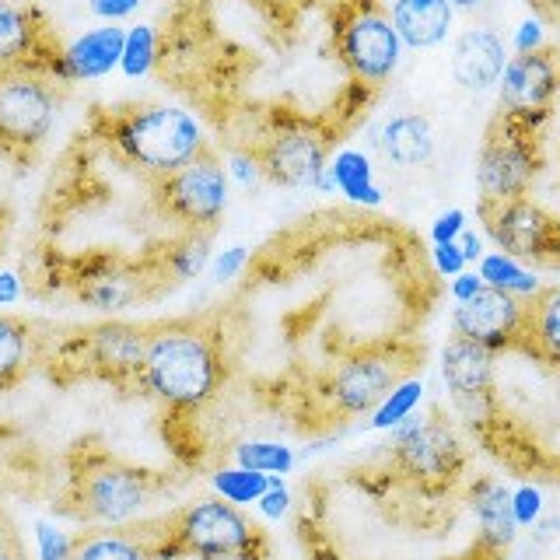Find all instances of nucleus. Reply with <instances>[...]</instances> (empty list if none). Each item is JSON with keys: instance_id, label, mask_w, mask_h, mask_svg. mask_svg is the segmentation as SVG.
Instances as JSON below:
<instances>
[{"instance_id": "bb28decb", "label": "nucleus", "mask_w": 560, "mask_h": 560, "mask_svg": "<svg viewBox=\"0 0 560 560\" xmlns=\"http://www.w3.org/2000/svg\"><path fill=\"white\" fill-rule=\"evenodd\" d=\"M137 294H140V284L122 270L95 273L81 280V302L92 305L95 312H119V308H127Z\"/></svg>"}, {"instance_id": "6e6552de", "label": "nucleus", "mask_w": 560, "mask_h": 560, "mask_svg": "<svg viewBox=\"0 0 560 560\" xmlns=\"http://www.w3.org/2000/svg\"><path fill=\"white\" fill-rule=\"evenodd\" d=\"M393 463L424 487L452 483L463 472V442L442 417L402 420L393 428Z\"/></svg>"}, {"instance_id": "79ce46f5", "label": "nucleus", "mask_w": 560, "mask_h": 560, "mask_svg": "<svg viewBox=\"0 0 560 560\" xmlns=\"http://www.w3.org/2000/svg\"><path fill=\"white\" fill-rule=\"evenodd\" d=\"M542 49V25L536 18H525L515 32V52H539Z\"/></svg>"}, {"instance_id": "e433bc0d", "label": "nucleus", "mask_w": 560, "mask_h": 560, "mask_svg": "<svg viewBox=\"0 0 560 560\" xmlns=\"http://www.w3.org/2000/svg\"><path fill=\"white\" fill-rule=\"evenodd\" d=\"M512 508H515L518 529H522V525H533L542 515V494H539V487L525 483V487L512 490Z\"/></svg>"}, {"instance_id": "c9c22d12", "label": "nucleus", "mask_w": 560, "mask_h": 560, "mask_svg": "<svg viewBox=\"0 0 560 560\" xmlns=\"http://www.w3.org/2000/svg\"><path fill=\"white\" fill-rule=\"evenodd\" d=\"M469 228V218H466V210L459 207H452L445 210V214H438L434 224H431V242L434 245H445V242H459V235Z\"/></svg>"}, {"instance_id": "4468645a", "label": "nucleus", "mask_w": 560, "mask_h": 560, "mask_svg": "<svg viewBox=\"0 0 560 560\" xmlns=\"http://www.w3.org/2000/svg\"><path fill=\"white\" fill-rule=\"evenodd\" d=\"M560 88L557 63L547 52H518L504 63V74L498 81V98L508 119L522 122V127L536 130Z\"/></svg>"}, {"instance_id": "a18cd8bd", "label": "nucleus", "mask_w": 560, "mask_h": 560, "mask_svg": "<svg viewBox=\"0 0 560 560\" xmlns=\"http://www.w3.org/2000/svg\"><path fill=\"white\" fill-rule=\"evenodd\" d=\"M0 560H25L22 542H18V536L11 533V525L4 518H0Z\"/></svg>"}, {"instance_id": "dca6fc26", "label": "nucleus", "mask_w": 560, "mask_h": 560, "mask_svg": "<svg viewBox=\"0 0 560 560\" xmlns=\"http://www.w3.org/2000/svg\"><path fill=\"white\" fill-rule=\"evenodd\" d=\"M148 332L144 326L130 323H102L88 329L81 337L84 358L98 375L113 382H140V368H144V350H148Z\"/></svg>"}, {"instance_id": "4c0bfd02", "label": "nucleus", "mask_w": 560, "mask_h": 560, "mask_svg": "<svg viewBox=\"0 0 560 560\" xmlns=\"http://www.w3.org/2000/svg\"><path fill=\"white\" fill-rule=\"evenodd\" d=\"M39 553H43V560H70V553H74V542H70L60 529H52V525L39 522Z\"/></svg>"}, {"instance_id": "a211bd4d", "label": "nucleus", "mask_w": 560, "mask_h": 560, "mask_svg": "<svg viewBox=\"0 0 560 560\" xmlns=\"http://www.w3.org/2000/svg\"><path fill=\"white\" fill-rule=\"evenodd\" d=\"M504 63H508V49L501 43V35L483 25L466 28L452 46V78L466 92H487V88H494L504 74Z\"/></svg>"}, {"instance_id": "72a5a7b5", "label": "nucleus", "mask_w": 560, "mask_h": 560, "mask_svg": "<svg viewBox=\"0 0 560 560\" xmlns=\"http://www.w3.org/2000/svg\"><path fill=\"white\" fill-rule=\"evenodd\" d=\"M245 267H249V249H245V245H232V249H224L210 259L207 270L214 284H228V280H235Z\"/></svg>"}, {"instance_id": "7c9ffc66", "label": "nucleus", "mask_w": 560, "mask_h": 560, "mask_svg": "<svg viewBox=\"0 0 560 560\" xmlns=\"http://www.w3.org/2000/svg\"><path fill=\"white\" fill-rule=\"evenodd\" d=\"M270 483H273V477H267V472H256V469H245V466L221 469L214 477L218 494L228 504H256L270 490Z\"/></svg>"}, {"instance_id": "0eeeda50", "label": "nucleus", "mask_w": 560, "mask_h": 560, "mask_svg": "<svg viewBox=\"0 0 560 560\" xmlns=\"http://www.w3.org/2000/svg\"><path fill=\"white\" fill-rule=\"evenodd\" d=\"M259 165L262 175L270 183L284 186V189H319L332 192L329 183V137L315 127V122L294 119V122H280V127L262 140Z\"/></svg>"}, {"instance_id": "9b49d317", "label": "nucleus", "mask_w": 560, "mask_h": 560, "mask_svg": "<svg viewBox=\"0 0 560 560\" xmlns=\"http://www.w3.org/2000/svg\"><path fill=\"white\" fill-rule=\"evenodd\" d=\"M480 218L487 224V235L494 238L501 253L515 259H536V262H560V221H553L539 203L529 197L504 200V203H483Z\"/></svg>"}, {"instance_id": "4be33fe9", "label": "nucleus", "mask_w": 560, "mask_h": 560, "mask_svg": "<svg viewBox=\"0 0 560 560\" xmlns=\"http://www.w3.org/2000/svg\"><path fill=\"white\" fill-rule=\"evenodd\" d=\"M472 515L480 525V539L490 550H504L512 547L518 536V522H515V508H512V490L494 480H480L472 487Z\"/></svg>"}, {"instance_id": "58836bf2", "label": "nucleus", "mask_w": 560, "mask_h": 560, "mask_svg": "<svg viewBox=\"0 0 560 560\" xmlns=\"http://www.w3.org/2000/svg\"><path fill=\"white\" fill-rule=\"evenodd\" d=\"M431 259H434V270L442 273V277H455V273H463L469 270V262L459 249V242H445V245H434L431 249Z\"/></svg>"}, {"instance_id": "49530a36", "label": "nucleus", "mask_w": 560, "mask_h": 560, "mask_svg": "<svg viewBox=\"0 0 560 560\" xmlns=\"http://www.w3.org/2000/svg\"><path fill=\"white\" fill-rule=\"evenodd\" d=\"M459 249H463V256H466V262H480V256H483V238L477 235V232H466L459 235Z\"/></svg>"}, {"instance_id": "ea45409f", "label": "nucleus", "mask_w": 560, "mask_h": 560, "mask_svg": "<svg viewBox=\"0 0 560 560\" xmlns=\"http://www.w3.org/2000/svg\"><path fill=\"white\" fill-rule=\"evenodd\" d=\"M140 8V0H88V11L102 18L105 25H116L122 18H130Z\"/></svg>"}, {"instance_id": "393cba45", "label": "nucleus", "mask_w": 560, "mask_h": 560, "mask_svg": "<svg viewBox=\"0 0 560 560\" xmlns=\"http://www.w3.org/2000/svg\"><path fill=\"white\" fill-rule=\"evenodd\" d=\"M477 273L487 288H494V291H504V294H512V298H522V302H533V298L542 291L539 284V277L525 267L522 259L515 256H508V253H483L480 262H477Z\"/></svg>"}, {"instance_id": "f8f14e48", "label": "nucleus", "mask_w": 560, "mask_h": 560, "mask_svg": "<svg viewBox=\"0 0 560 560\" xmlns=\"http://www.w3.org/2000/svg\"><path fill=\"white\" fill-rule=\"evenodd\" d=\"M52 119L57 95L39 74H28L25 67L0 74V148L28 151L43 144Z\"/></svg>"}, {"instance_id": "ddd939ff", "label": "nucleus", "mask_w": 560, "mask_h": 560, "mask_svg": "<svg viewBox=\"0 0 560 560\" xmlns=\"http://www.w3.org/2000/svg\"><path fill=\"white\" fill-rule=\"evenodd\" d=\"M525 302L522 298H512L504 291L487 288L477 291L469 302H455L452 312V332L463 337L469 343H477L483 350H512V347H525Z\"/></svg>"}, {"instance_id": "423d86ee", "label": "nucleus", "mask_w": 560, "mask_h": 560, "mask_svg": "<svg viewBox=\"0 0 560 560\" xmlns=\"http://www.w3.org/2000/svg\"><path fill=\"white\" fill-rule=\"evenodd\" d=\"M158 494V477L116 459L88 463L81 477H74V498L84 518L102 525H122L144 512V504Z\"/></svg>"}, {"instance_id": "f03ea898", "label": "nucleus", "mask_w": 560, "mask_h": 560, "mask_svg": "<svg viewBox=\"0 0 560 560\" xmlns=\"http://www.w3.org/2000/svg\"><path fill=\"white\" fill-rule=\"evenodd\" d=\"M144 539L151 557H197V560H262V536L224 498L186 504L162 522L158 539Z\"/></svg>"}, {"instance_id": "f704fd0d", "label": "nucleus", "mask_w": 560, "mask_h": 560, "mask_svg": "<svg viewBox=\"0 0 560 560\" xmlns=\"http://www.w3.org/2000/svg\"><path fill=\"white\" fill-rule=\"evenodd\" d=\"M228 179H235L242 189H253L259 186L267 175H262V165H259V154L253 151H235L232 158H228Z\"/></svg>"}, {"instance_id": "f3484780", "label": "nucleus", "mask_w": 560, "mask_h": 560, "mask_svg": "<svg viewBox=\"0 0 560 560\" xmlns=\"http://www.w3.org/2000/svg\"><path fill=\"white\" fill-rule=\"evenodd\" d=\"M122 39H127V28L98 25L92 32L78 35L70 46L52 52L46 70L52 78H60V81H98V78L113 74V70L119 67Z\"/></svg>"}, {"instance_id": "473e14b6", "label": "nucleus", "mask_w": 560, "mask_h": 560, "mask_svg": "<svg viewBox=\"0 0 560 560\" xmlns=\"http://www.w3.org/2000/svg\"><path fill=\"white\" fill-rule=\"evenodd\" d=\"M28 358V326L0 315V385H8L18 378V372L25 368Z\"/></svg>"}, {"instance_id": "37998d69", "label": "nucleus", "mask_w": 560, "mask_h": 560, "mask_svg": "<svg viewBox=\"0 0 560 560\" xmlns=\"http://www.w3.org/2000/svg\"><path fill=\"white\" fill-rule=\"evenodd\" d=\"M477 291H483V280H480L477 270H463V273L452 277V298H455V302H469Z\"/></svg>"}, {"instance_id": "a19ab883", "label": "nucleus", "mask_w": 560, "mask_h": 560, "mask_svg": "<svg viewBox=\"0 0 560 560\" xmlns=\"http://www.w3.org/2000/svg\"><path fill=\"white\" fill-rule=\"evenodd\" d=\"M256 504H259V512L267 515V518H284V515H288V504H291V494H288V487H284V483L273 480L270 490H267V494H262Z\"/></svg>"}, {"instance_id": "39448f33", "label": "nucleus", "mask_w": 560, "mask_h": 560, "mask_svg": "<svg viewBox=\"0 0 560 560\" xmlns=\"http://www.w3.org/2000/svg\"><path fill=\"white\" fill-rule=\"evenodd\" d=\"M536 172H539L536 130L501 116L490 127L477 162V186L483 203H504L525 197L536 183Z\"/></svg>"}, {"instance_id": "1a4fd4ad", "label": "nucleus", "mask_w": 560, "mask_h": 560, "mask_svg": "<svg viewBox=\"0 0 560 560\" xmlns=\"http://www.w3.org/2000/svg\"><path fill=\"white\" fill-rule=\"evenodd\" d=\"M337 49L350 74L368 84L389 81L402 60V43L389 22V14H382L368 0L337 25Z\"/></svg>"}, {"instance_id": "6ab92c4d", "label": "nucleus", "mask_w": 560, "mask_h": 560, "mask_svg": "<svg viewBox=\"0 0 560 560\" xmlns=\"http://www.w3.org/2000/svg\"><path fill=\"white\" fill-rule=\"evenodd\" d=\"M455 8L448 0H393L389 22L402 46L410 49H434L448 39Z\"/></svg>"}, {"instance_id": "2f4dec72", "label": "nucleus", "mask_w": 560, "mask_h": 560, "mask_svg": "<svg viewBox=\"0 0 560 560\" xmlns=\"http://www.w3.org/2000/svg\"><path fill=\"white\" fill-rule=\"evenodd\" d=\"M235 463L245 469L267 472V477H284L294 469V452L280 442H245L235 448Z\"/></svg>"}, {"instance_id": "a878e982", "label": "nucleus", "mask_w": 560, "mask_h": 560, "mask_svg": "<svg viewBox=\"0 0 560 560\" xmlns=\"http://www.w3.org/2000/svg\"><path fill=\"white\" fill-rule=\"evenodd\" d=\"M70 560H154L144 539L127 529H102L74 542Z\"/></svg>"}, {"instance_id": "9d476101", "label": "nucleus", "mask_w": 560, "mask_h": 560, "mask_svg": "<svg viewBox=\"0 0 560 560\" xmlns=\"http://www.w3.org/2000/svg\"><path fill=\"white\" fill-rule=\"evenodd\" d=\"M228 192H232L228 168L218 165L210 154H200L197 162L158 179V200H162L165 214L183 221L192 232L221 221V214L228 210Z\"/></svg>"}, {"instance_id": "de8ad7c7", "label": "nucleus", "mask_w": 560, "mask_h": 560, "mask_svg": "<svg viewBox=\"0 0 560 560\" xmlns=\"http://www.w3.org/2000/svg\"><path fill=\"white\" fill-rule=\"evenodd\" d=\"M452 8H463V11H472V8H480L483 0H448Z\"/></svg>"}, {"instance_id": "b1692460", "label": "nucleus", "mask_w": 560, "mask_h": 560, "mask_svg": "<svg viewBox=\"0 0 560 560\" xmlns=\"http://www.w3.org/2000/svg\"><path fill=\"white\" fill-rule=\"evenodd\" d=\"M525 347L560 364V288L539 291L533 302H525Z\"/></svg>"}, {"instance_id": "20e7f679", "label": "nucleus", "mask_w": 560, "mask_h": 560, "mask_svg": "<svg viewBox=\"0 0 560 560\" xmlns=\"http://www.w3.org/2000/svg\"><path fill=\"white\" fill-rule=\"evenodd\" d=\"M417 361V350L402 343H378L361 354L347 358L326 382V399L332 413L340 417H361L375 410L396 385L407 378Z\"/></svg>"}, {"instance_id": "412c9836", "label": "nucleus", "mask_w": 560, "mask_h": 560, "mask_svg": "<svg viewBox=\"0 0 560 560\" xmlns=\"http://www.w3.org/2000/svg\"><path fill=\"white\" fill-rule=\"evenodd\" d=\"M43 52V25L39 14L0 0V74L22 70Z\"/></svg>"}, {"instance_id": "c85d7f7f", "label": "nucleus", "mask_w": 560, "mask_h": 560, "mask_svg": "<svg viewBox=\"0 0 560 560\" xmlns=\"http://www.w3.org/2000/svg\"><path fill=\"white\" fill-rule=\"evenodd\" d=\"M158 63V35L154 25H133L127 28V39H122V57H119V70L130 81L148 78Z\"/></svg>"}, {"instance_id": "aec40b11", "label": "nucleus", "mask_w": 560, "mask_h": 560, "mask_svg": "<svg viewBox=\"0 0 560 560\" xmlns=\"http://www.w3.org/2000/svg\"><path fill=\"white\" fill-rule=\"evenodd\" d=\"M378 148L399 168H420L434 154V130L420 113H399L385 119L378 133Z\"/></svg>"}, {"instance_id": "f257e3e1", "label": "nucleus", "mask_w": 560, "mask_h": 560, "mask_svg": "<svg viewBox=\"0 0 560 560\" xmlns=\"http://www.w3.org/2000/svg\"><path fill=\"white\" fill-rule=\"evenodd\" d=\"M224 361L218 340L192 323H172L148 332L140 385L172 410H200L221 389Z\"/></svg>"}, {"instance_id": "c03bdc74", "label": "nucleus", "mask_w": 560, "mask_h": 560, "mask_svg": "<svg viewBox=\"0 0 560 560\" xmlns=\"http://www.w3.org/2000/svg\"><path fill=\"white\" fill-rule=\"evenodd\" d=\"M22 277L14 270H0V308H8L14 302H22Z\"/></svg>"}, {"instance_id": "7ed1b4c3", "label": "nucleus", "mask_w": 560, "mask_h": 560, "mask_svg": "<svg viewBox=\"0 0 560 560\" xmlns=\"http://www.w3.org/2000/svg\"><path fill=\"white\" fill-rule=\"evenodd\" d=\"M109 140L130 165L144 168L154 179H165L207 154L197 116L175 109V105H144V109L119 113L109 122Z\"/></svg>"}, {"instance_id": "2eb2a0df", "label": "nucleus", "mask_w": 560, "mask_h": 560, "mask_svg": "<svg viewBox=\"0 0 560 560\" xmlns=\"http://www.w3.org/2000/svg\"><path fill=\"white\" fill-rule=\"evenodd\" d=\"M442 378L459 413L472 424L483 420L490 402H494V361H490V350L463 337H452L442 354Z\"/></svg>"}, {"instance_id": "c756f323", "label": "nucleus", "mask_w": 560, "mask_h": 560, "mask_svg": "<svg viewBox=\"0 0 560 560\" xmlns=\"http://www.w3.org/2000/svg\"><path fill=\"white\" fill-rule=\"evenodd\" d=\"M207 267H210V238L207 235L189 232L186 238H179L165 249V270L175 280H192V277H200Z\"/></svg>"}, {"instance_id": "cd10ccee", "label": "nucleus", "mask_w": 560, "mask_h": 560, "mask_svg": "<svg viewBox=\"0 0 560 560\" xmlns=\"http://www.w3.org/2000/svg\"><path fill=\"white\" fill-rule=\"evenodd\" d=\"M420 399H424V382L402 378V382L396 385V389L372 410V428H375V431L399 428L402 420H410V417H413V410L420 407Z\"/></svg>"}, {"instance_id": "5701e85b", "label": "nucleus", "mask_w": 560, "mask_h": 560, "mask_svg": "<svg viewBox=\"0 0 560 560\" xmlns=\"http://www.w3.org/2000/svg\"><path fill=\"white\" fill-rule=\"evenodd\" d=\"M329 183H332V192H340L350 203L358 207H382L385 192L382 186L375 183V168H372V158L358 148H343L329 158Z\"/></svg>"}]
</instances>
